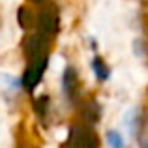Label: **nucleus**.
<instances>
[{
    "label": "nucleus",
    "mask_w": 148,
    "mask_h": 148,
    "mask_svg": "<svg viewBox=\"0 0 148 148\" xmlns=\"http://www.w3.org/2000/svg\"><path fill=\"white\" fill-rule=\"evenodd\" d=\"M99 141L96 133L88 126L77 124L69 130L68 141H66V148H98Z\"/></svg>",
    "instance_id": "1"
},
{
    "label": "nucleus",
    "mask_w": 148,
    "mask_h": 148,
    "mask_svg": "<svg viewBox=\"0 0 148 148\" xmlns=\"http://www.w3.org/2000/svg\"><path fill=\"white\" fill-rule=\"evenodd\" d=\"M47 64H49V54L47 56H41V58L28 60V66H26L25 73H23V79H21V84L25 86V90L32 92L40 84V81L43 79L45 69H47Z\"/></svg>",
    "instance_id": "2"
},
{
    "label": "nucleus",
    "mask_w": 148,
    "mask_h": 148,
    "mask_svg": "<svg viewBox=\"0 0 148 148\" xmlns=\"http://www.w3.org/2000/svg\"><path fill=\"white\" fill-rule=\"evenodd\" d=\"M62 92L68 101H75L79 92V75H77V69L71 66H68L62 73Z\"/></svg>",
    "instance_id": "3"
},
{
    "label": "nucleus",
    "mask_w": 148,
    "mask_h": 148,
    "mask_svg": "<svg viewBox=\"0 0 148 148\" xmlns=\"http://www.w3.org/2000/svg\"><path fill=\"white\" fill-rule=\"evenodd\" d=\"M92 71H94V75H96L98 81H107L109 79V66L105 64L99 56H94V60H92Z\"/></svg>",
    "instance_id": "4"
},
{
    "label": "nucleus",
    "mask_w": 148,
    "mask_h": 148,
    "mask_svg": "<svg viewBox=\"0 0 148 148\" xmlns=\"http://www.w3.org/2000/svg\"><path fill=\"white\" fill-rule=\"evenodd\" d=\"M83 118L86 120V122H98L99 120V107H98V103H96L94 99L88 101V103L83 107Z\"/></svg>",
    "instance_id": "5"
},
{
    "label": "nucleus",
    "mask_w": 148,
    "mask_h": 148,
    "mask_svg": "<svg viewBox=\"0 0 148 148\" xmlns=\"http://www.w3.org/2000/svg\"><path fill=\"white\" fill-rule=\"evenodd\" d=\"M34 109H36L38 116L40 118H45L49 112V96H41V98H38L34 101Z\"/></svg>",
    "instance_id": "6"
},
{
    "label": "nucleus",
    "mask_w": 148,
    "mask_h": 148,
    "mask_svg": "<svg viewBox=\"0 0 148 148\" xmlns=\"http://www.w3.org/2000/svg\"><path fill=\"white\" fill-rule=\"evenodd\" d=\"M107 143L111 148H126V143H124L122 135L118 131H109L107 133Z\"/></svg>",
    "instance_id": "7"
}]
</instances>
